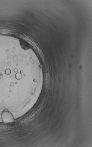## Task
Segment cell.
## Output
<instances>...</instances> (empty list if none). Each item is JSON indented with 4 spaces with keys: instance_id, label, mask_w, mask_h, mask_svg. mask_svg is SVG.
Masks as SVG:
<instances>
[{
    "instance_id": "6da1fadb",
    "label": "cell",
    "mask_w": 92,
    "mask_h": 147,
    "mask_svg": "<svg viewBox=\"0 0 92 147\" xmlns=\"http://www.w3.org/2000/svg\"><path fill=\"white\" fill-rule=\"evenodd\" d=\"M13 43L0 40V102L10 98L11 89L18 82L35 79L39 71L26 68L18 62V55Z\"/></svg>"
},
{
    "instance_id": "7a4b0ae2",
    "label": "cell",
    "mask_w": 92,
    "mask_h": 147,
    "mask_svg": "<svg viewBox=\"0 0 92 147\" xmlns=\"http://www.w3.org/2000/svg\"><path fill=\"white\" fill-rule=\"evenodd\" d=\"M1 118L4 123H8L13 122L14 118L13 115L7 109H5L1 114Z\"/></svg>"
}]
</instances>
